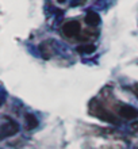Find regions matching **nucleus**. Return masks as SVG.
<instances>
[{
  "mask_svg": "<svg viewBox=\"0 0 138 149\" xmlns=\"http://www.w3.org/2000/svg\"><path fill=\"white\" fill-rule=\"evenodd\" d=\"M18 132H19V125L15 121L6 118V121L3 122L1 129H0V138L4 140V138H7V137H11V136L16 134Z\"/></svg>",
  "mask_w": 138,
  "mask_h": 149,
  "instance_id": "obj_2",
  "label": "nucleus"
},
{
  "mask_svg": "<svg viewBox=\"0 0 138 149\" xmlns=\"http://www.w3.org/2000/svg\"><path fill=\"white\" fill-rule=\"evenodd\" d=\"M89 113H91L92 115H95V117L103 119V121L108 122V123H112V125H118L119 123L118 119H117L108 110H106V109L100 104V102H98L96 99L91 100V103H89Z\"/></svg>",
  "mask_w": 138,
  "mask_h": 149,
  "instance_id": "obj_1",
  "label": "nucleus"
},
{
  "mask_svg": "<svg viewBox=\"0 0 138 149\" xmlns=\"http://www.w3.org/2000/svg\"><path fill=\"white\" fill-rule=\"evenodd\" d=\"M85 23L89 24V26H98L100 23V16H99L98 12L88 11L87 15H85Z\"/></svg>",
  "mask_w": 138,
  "mask_h": 149,
  "instance_id": "obj_5",
  "label": "nucleus"
},
{
  "mask_svg": "<svg viewBox=\"0 0 138 149\" xmlns=\"http://www.w3.org/2000/svg\"><path fill=\"white\" fill-rule=\"evenodd\" d=\"M131 130H133V132H138V121L131 123Z\"/></svg>",
  "mask_w": 138,
  "mask_h": 149,
  "instance_id": "obj_9",
  "label": "nucleus"
},
{
  "mask_svg": "<svg viewBox=\"0 0 138 149\" xmlns=\"http://www.w3.org/2000/svg\"><path fill=\"white\" fill-rule=\"evenodd\" d=\"M60 3H65V0H58Z\"/></svg>",
  "mask_w": 138,
  "mask_h": 149,
  "instance_id": "obj_10",
  "label": "nucleus"
},
{
  "mask_svg": "<svg viewBox=\"0 0 138 149\" xmlns=\"http://www.w3.org/2000/svg\"><path fill=\"white\" fill-rule=\"evenodd\" d=\"M24 121H26V127L28 130H33L35 129L37 126H38V119L34 114H26L24 115Z\"/></svg>",
  "mask_w": 138,
  "mask_h": 149,
  "instance_id": "obj_6",
  "label": "nucleus"
},
{
  "mask_svg": "<svg viewBox=\"0 0 138 149\" xmlns=\"http://www.w3.org/2000/svg\"><path fill=\"white\" fill-rule=\"evenodd\" d=\"M40 50H41V53H42V57L44 58H50V56H51V53H53V50H51L50 47H47V43L45 42V43H42L40 46Z\"/></svg>",
  "mask_w": 138,
  "mask_h": 149,
  "instance_id": "obj_8",
  "label": "nucleus"
},
{
  "mask_svg": "<svg viewBox=\"0 0 138 149\" xmlns=\"http://www.w3.org/2000/svg\"><path fill=\"white\" fill-rule=\"evenodd\" d=\"M95 50H96V47L92 43H84V45H80L77 47V52H79L80 54H91Z\"/></svg>",
  "mask_w": 138,
  "mask_h": 149,
  "instance_id": "obj_7",
  "label": "nucleus"
},
{
  "mask_svg": "<svg viewBox=\"0 0 138 149\" xmlns=\"http://www.w3.org/2000/svg\"><path fill=\"white\" fill-rule=\"evenodd\" d=\"M62 33L67 37H76L80 33V24L76 20H69L62 26Z\"/></svg>",
  "mask_w": 138,
  "mask_h": 149,
  "instance_id": "obj_3",
  "label": "nucleus"
},
{
  "mask_svg": "<svg viewBox=\"0 0 138 149\" xmlns=\"http://www.w3.org/2000/svg\"><path fill=\"white\" fill-rule=\"evenodd\" d=\"M118 114L122 118H126V119H133V118L138 117V110L131 106H121L118 109Z\"/></svg>",
  "mask_w": 138,
  "mask_h": 149,
  "instance_id": "obj_4",
  "label": "nucleus"
}]
</instances>
